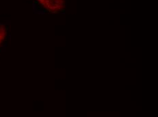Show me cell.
I'll use <instances>...</instances> for the list:
<instances>
[{
	"mask_svg": "<svg viewBox=\"0 0 158 117\" xmlns=\"http://www.w3.org/2000/svg\"><path fill=\"white\" fill-rule=\"evenodd\" d=\"M37 1L46 10L52 14H57L65 11V0H37Z\"/></svg>",
	"mask_w": 158,
	"mask_h": 117,
	"instance_id": "obj_1",
	"label": "cell"
},
{
	"mask_svg": "<svg viewBox=\"0 0 158 117\" xmlns=\"http://www.w3.org/2000/svg\"><path fill=\"white\" fill-rule=\"evenodd\" d=\"M8 28L4 25H0V45H1L7 35Z\"/></svg>",
	"mask_w": 158,
	"mask_h": 117,
	"instance_id": "obj_2",
	"label": "cell"
}]
</instances>
